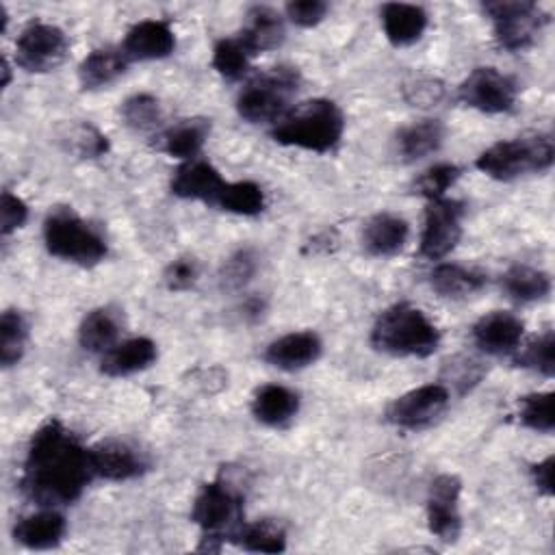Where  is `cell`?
Segmentation results:
<instances>
[{
  "mask_svg": "<svg viewBox=\"0 0 555 555\" xmlns=\"http://www.w3.org/2000/svg\"><path fill=\"white\" fill-rule=\"evenodd\" d=\"M65 531L67 522L63 514L54 507H41L39 512L17 520V525L13 527V538L26 548L46 551L59 546L65 538Z\"/></svg>",
  "mask_w": 555,
  "mask_h": 555,
  "instance_id": "obj_19",
  "label": "cell"
},
{
  "mask_svg": "<svg viewBox=\"0 0 555 555\" xmlns=\"http://www.w3.org/2000/svg\"><path fill=\"white\" fill-rule=\"evenodd\" d=\"M256 256L249 249H238L234 251L221 267V282L228 288H241L251 280L256 273Z\"/></svg>",
  "mask_w": 555,
  "mask_h": 555,
  "instance_id": "obj_40",
  "label": "cell"
},
{
  "mask_svg": "<svg viewBox=\"0 0 555 555\" xmlns=\"http://www.w3.org/2000/svg\"><path fill=\"white\" fill-rule=\"evenodd\" d=\"M121 119L137 132H147L160 126L163 108L160 102L150 93H134L121 104Z\"/></svg>",
  "mask_w": 555,
  "mask_h": 555,
  "instance_id": "obj_35",
  "label": "cell"
},
{
  "mask_svg": "<svg viewBox=\"0 0 555 555\" xmlns=\"http://www.w3.org/2000/svg\"><path fill=\"white\" fill-rule=\"evenodd\" d=\"M67 143L80 158H100L108 152V139L91 124H76L67 130Z\"/></svg>",
  "mask_w": 555,
  "mask_h": 555,
  "instance_id": "obj_39",
  "label": "cell"
},
{
  "mask_svg": "<svg viewBox=\"0 0 555 555\" xmlns=\"http://www.w3.org/2000/svg\"><path fill=\"white\" fill-rule=\"evenodd\" d=\"M215 206H219L225 212L243 215V217H256L264 210V193L260 184L251 180H238V182H225L221 193L215 199Z\"/></svg>",
  "mask_w": 555,
  "mask_h": 555,
  "instance_id": "obj_31",
  "label": "cell"
},
{
  "mask_svg": "<svg viewBox=\"0 0 555 555\" xmlns=\"http://www.w3.org/2000/svg\"><path fill=\"white\" fill-rule=\"evenodd\" d=\"M93 477L89 449L59 418H50L28 442L20 490L39 507H59L80 499Z\"/></svg>",
  "mask_w": 555,
  "mask_h": 555,
  "instance_id": "obj_1",
  "label": "cell"
},
{
  "mask_svg": "<svg viewBox=\"0 0 555 555\" xmlns=\"http://www.w3.org/2000/svg\"><path fill=\"white\" fill-rule=\"evenodd\" d=\"M501 286L509 299L518 304H531L548 297L551 278L540 269H533L527 264H514L503 273Z\"/></svg>",
  "mask_w": 555,
  "mask_h": 555,
  "instance_id": "obj_30",
  "label": "cell"
},
{
  "mask_svg": "<svg viewBox=\"0 0 555 555\" xmlns=\"http://www.w3.org/2000/svg\"><path fill=\"white\" fill-rule=\"evenodd\" d=\"M299 412V397L286 386L267 384L251 399V414L267 427H284Z\"/></svg>",
  "mask_w": 555,
  "mask_h": 555,
  "instance_id": "obj_23",
  "label": "cell"
},
{
  "mask_svg": "<svg viewBox=\"0 0 555 555\" xmlns=\"http://www.w3.org/2000/svg\"><path fill=\"white\" fill-rule=\"evenodd\" d=\"M243 516V496L228 481L215 479L199 488L193 507L191 520L204 531V542L199 551H219L221 542L236 538Z\"/></svg>",
  "mask_w": 555,
  "mask_h": 555,
  "instance_id": "obj_6",
  "label": "cell"
},
{
  "mask_svg": "<svg viewBox=\"0 0 555 555\" xmlns=\"http://www.w3.org/2000/svg\"><path fill=\"white\" fill-rule=\"evenodd\" d=\"M284 35H286L284 22L275 9L254 7L247 13V24L238 33V39L245 43V48L254 56L282 46Z\"/></svg>",
  "mask_w": 555,
  "mask_h": 555,
  "instance_id": "obj_24",
  "label": "cell"
},
{
  "mask_svg": "<svg viewBox=\"0 0 555 555\" xmlns=\"http://www.w3.org/2000/svg\"><path fill=\"white\" fill-rule=\"evenodd\" d=\"M119 336V319L111 308H95L78 325V343L85 351L106 353L113 345H117Z\"/></svg>",
  "mask_w": 555,
  "mask_h": 555,
  "instance_id": "obj_28",
  "label": "cell"
},
{
  "mask_svg": "<svg viewBox=\"0 0 555 555\" xmlns=\"http://www.w3.org/2000/svg\"><path fill=\"white\" fill-rule=\"evenodd\" d=\"M238 544L251 553H280L286 548V533L273 520L243 525L236 533Z\"/></svg>",
  "mask_w": 555,
  "mask_h": 555,
  "instance_id": "obj_33",
  "label": "cell"
},
{
  "mask_svg": "<svg viewBox=\"0 0 555 555\" xmlns=\"http://www.w3.org/2000/svg\"><path fill=\"white\" fill-rule=\"evenodd\" d=\"M345 132V115L340 106L327 98L308 100L284 117L271 130L275 143L301 147L308 152H332Z\"/></svg>",
  "mask_w": 555,
  "mask_h": 555,
  "instance_id": "obj_3",
  "label": "cell"
},
{
  "mask_svg": "<svg viewBox=\"0 0 555 555\" xmlns=\"http://www.w3.org/2000/svg\"><path fill=\"white\" fill-rule=\"evenodd\" d=\"M9 82H11V65L7 56H2V87H9Z\"/></svg>",
  "mask_w": 555,
  "mask_h": 555,
  "instance_id": "obj_46",
  "label": "cell"
},
{
  "mask_svg": "<svg viewBox=\"0 0 555 555\" xmlns=\"http://www.w3.org/2000/svg\"><path fill=\"white\" fill-rule=\"evenodd\" d=\"M444 141V126L440 119H418L397 132V152L403 160L414 163L434 152Z\"/></svg>",
  "mask_w": 555,
  "mask_h": 555,
  "instance_id": "obj_25",
  "label": "cell"
},
{
  "mask_svg": "<svg viewBox=\"0 0 555 555\" xmlns=\"http://www.w3.org/2000/svg\"><path fill=\"white\" fill-rule=\"evenodd\" d=\"M371 345L395 358H427L440 345V330L421 308L401 301L375 319Z\"/></svg>",
  "mask_w": 555,
  "mask_h": 555,
  "instance_id": "obj_2",
  "label": "cell"
},
{
  "mask_svg": "<svg viewBox=\"0 0 555 555\" xmlns=\"http://www.w3.org/2000/svg\"><path fill=\"white\" fill-rule=\"evenodd\" d=\"M199 267L193 258H176L165 269V284L169 291H186L197 282Z\"/></svg>",
  "mask_w": 555,
  "mask_h": 555,
  "instance_id": "obj_43",
  "label": "cell"
},
{
  "mask_svg": "<svg viewBox=\"0 0 555 555\" xmlns=\"http://www.w3.org/2000/svg\"><path fill=\"white\" fill-rule=\"evenodd\" d=\"M379 17L386 39L397 48L416 43L423 37L429 22L423 7L408 2H386L379 11Z\"/></svg>",
  "mask_w": 555,
  "mask_h": 555,
  "instance_id": "obj_22",
  "label": "cell"
},
{
  "mask_svg": "<svg viewBox=\"0 0 555 555\" xmlns=\"http://www.w3.org/2000/svg\"><path fill=\"white\" fill-rule=\"evenodd\" d=\"M249 50L238 37L219 39L212 48V67L225 80H238L249 67Z\"/></svg>",
  "mask_w": 555,
  "mask_h": 555,
  "instance_id": "obj_34",
  "label": "cell"
},
{
  "mask_svg": "<svg viewBox=\"0 0 555 555\" xmlns=\"http://www.w3.org/2000/svg\"><path fill=\"white\" fill-rule=\"evenodd\" d=\"M323 343L317 332H291L273 343L264 351V360L282 371H299L314 364L321 358Z\"/></svg>",
  "mask_w": 555,
  "mask_h": 555,
  "instance_id": "obj_18",
  "label": "cell"
},
{
  "mask_svg": "<svg viewBox=\"0 0 555 555\" xmlns=\"http://www.w3.org/2000/svg\"><path fill=\"white\" fill-rule=\"evenodd\" d=\"M460 173H462V169L453 163H436L416 178V182H414L416 193L427 197V202L440 199L455 184Z\"/></svg>",
  "mask_w": 555,
  "mask_h": 555,
  "instance_id": "obj_38",
  "label": "cell"
},
{
  "mask_svg": "<svg viewBox=\"0 0 555 555\" xmlns=\"http://www.w3.org/2000/svg\"><path fill=\"white\" fill-rule=\"evenodd\" d=\"M518 366L535 371L544 377H553L555 373V334L553 330H546L538 336H533L522 351L514 360Z\"/></svg>",
  "mask_w": 555,
  "mask_h": 555,
  "instance_id": "obj_36",
  "label": "cell"
},
{
  "mask_svg": "<svg viewBox=\"0 0 555 555\" xmlns=\"http://www.w3.org/2000/svg\"><path fill=\"white\" fill-rule=\"evenodd\" d=\"M460 494L462 481L457 475L442 473L438 475L427 494V529L442 542H455L462 533V514H460Z\"/></svg>",
  "mask_w": 555,
  "mask_h": 555,
  "instance_id": "obj_13",
  "label": "cell"
},
{
  "mask_svg": "<svg viewBox=\"0 0 555 555\" xmlns=\"http://www.w3.org/2000/svg\"><path fill=\"white\" fill-rule=\"evenodd\" d=\"M449 405V390L442 384H425L412 388L386 408V421L399 429L418 431L434 425Z\"/></svg>",
  "mask_w": 555,
  "mask_h": 555,
  "instance_id": "obj_11",
  "label": "cell"
},
{
  "mask_svg": "<svg viewBox=\"0 0 555 555\" xmlns=\"http://www.w3.org/2000/svg\"><path fill=\"white\" fill-rule=\"evenodd\" d=\"M28 219V206L26 202L11 193V191H4L2 193V199H0V232L2 236H9L11 232L20 230Z\"/></svg>",
  "mask_w": 555,
  "mask_h": 555,
  "instance_id": "obj_41",
  "label": "cell"
},
{
  "mask_svg": "<svg viewBox=\"0 0 555 555\" xmlns=\"http://www.w3.org/2000/svg\"><path fill=\"white\" fill-rule=\"evenodd\" d=\"M208 132L210 124L206 119H182L160 134V150L173 158H197Z\"/></svg>",
  "mask_w": 555,
  "mask_h": 555,
  "instance_id": "obj_29",
  "label": "cell"
},
{
  "mask_svg": "<svg viewBox=\"0 0 555 555\" xmlns=\"http://www.w3.org/2000/svg\"><path fill=\"white\" fill-rule=\"evenodd\" d=\"M128 67L121 48H98L89 52L78 65V80L82 89H100L117 80Z\"/></svg>",
  "mask_w": 555,
  "mask_h": 555,
  "instance_id": "obj_26",
  "label": "cell"
},
{
  "mask_svg": "<svg viewBox=\"0 0 555 555\" xmlns=\"http://www.w3.org/2000/svg\"><path fill=\"white\" fill-rule=\"evenodd\" d=\"M330 7L323 0H295L286 4V15L301 28H312L327 15Z\"/></svg>",
  "mask_w": 555,
  "mask_h": 555,
  "instance_id": "obj_42",
  "label": "cell"
},
{
  "mask_svg": "<svg viewBox=\"0 0 555 555\" xmlns=\"http://www.w3.org/2000/svg\"><path fill=\"white\" fill-rule=\"evenodd\" d=\"M555 158V141L548 132L529 137H516L496 141L486 147L477 158L475 167L488 178L509 182L527 173L548 171Z\"/></svg>",
  "mask_w": 555,
  "mask_h": 555,
  "instance_id": "obj_4",
  "label": "cell"
},
{
  "mask_svg": "<svg viewBox=\"0 0 555 555\" xmlns=\"http://www.w3.org/2000/svg\"><path fill=\"white\" fill-rule=\"evenodd\" d=\"M553 466H555V457L546 455L542 462L531 466V481L535 486V490L542 496H553L555 494V486H553Z\"/></svg>",
  "mask_w": 555,
  "mask_h": 555,
  "instance_id": "obj_45",
  "label": "cell"
},
{
  "mask_svg": "<svg viewBox=\"0 0 555 555\" xmlns=\"http://www.w3.org/2000/svg\"><path fill=\"white\" fill-rule=\"evenodd\" d=\"M429 284L440 297L464 299L486 286V275L455 262H442L429 273Z\"/></svg>",
  "mask_w": 555,
  "mask_h": 555,
  "instance_id": "obj_27",
  "label": "cell"
},
{
  "mask_svg": "<svg viewBox=\"0 0 555 555\" xmlns=\"http://www.w3.org/2000/svg\"><path fill=\"white\" fill-rule=\"evenodd\" d=\"M457 98L462 104L499 115L514 108L518 98V85L512 76L499 72L496 67H475L460 85Z\"/></svg>",
  "mask_w": 555,
  "mask_h": 555,
  "instance_id": "obj_10",
  "label": "cell"
},
{
  "mask_svg": "<svg viewBox=\"0 0 555 555\" xmlns=\"http://www.w3.org/2000/svg\"><path fill=\"white\" fill-rule=\"evenodd\" d=\"M69 52L67 35L48 22H30L22 28L15 41V63L30 74L56 69Z\"/></svg>",
  "mask_w": 555,
  "mask_h": 555,
  "instance_id": "obj_9",
  "label": "cell"
},
{
  "mask_svg": "<svg viewBox=\"0 0 555 555\" xmlns=\"http://www.w3.org/2000/svg\"><path fill=\"white\" fill-rule=\"evenodd\" d=\"M464 204L457 199L440 197L429 199L423 219V232L418 241L421 256L429 260H440L455 249L462 236Z\"/></svg>",
  "mask_w": 555,
  "mask_h": 555,
  "instance_id": "obj_12",
  "label": "cell"
},
{
  "mask_svg": "<svg viewBox=\"0 0 555 555\" xmlns=\"http://www.w3.org/2000/svg\"><path fill=\"white\" fill-rule=\"evenodd\" d=\"M408 236V221L392 212H377L362 228V245L371 256L377 258L397 256L405 247Z\"/></svg>",
  "mask_w": 555,
  "mask_h": 555,
  "instance_id": "obj_20",
  "label": "cell"
},
{
  "mask_svg": "<svg viewBox=\"0 0 555 555\" xmlns=\"http://www.w3.org/2000/svg\"><path fill=\"white\" fill-rule=\"evenodd\" d=\"M299 82L301 78L295 67H273L256 76L241 89L236 98V111L249 124L278 121L286 115V108L291 104V98L297 93Z\"/></svg>",
  "mask_w": 555,
  "mask_h": 555,
  "instance_id": "obj_7",
  "label": "cell"
},
{
  "mask_svg": "<svg viewBox=\"0 0 555 555\" xmlns=\"http://www.w3.org/2000/svg\"><path fill=\"white\" fill-rule=\"evenodd\" d=\"M158 358L156 343L145 336H134L113 345L100 362V371L108 377H126L152 366Z\"/></svg>",
  "mask_w": 555,
  "mask_h": 555,
  "instance_id": "obj_21",
  "label": "cell"
},
{
  "mask_svg": "<svg viewBox=\"0 0 555 555\" xmlns=\"http://www.w3.org/2000/svg\"><path fill=\"white\" fill-rule=\"evenodd\" d=\"M225 186V180L221 178L219 169L202 158L184 160L173 178H171V193L180 199H199L206 204H215L217 195Z\"/></svg>",
  "mask_w": 555,
  "mask_h": 555,
  "instance_id": "obj_17",
  "label": "cell"
},
{
  "mask_svg": "<svg viewBox=\"0 0 555 555\" xmlns=\"http://www.w3.org/2000/svg\"><path fill=\"white\" fill-rule=\"evenodd\" d=\"M518 421L538 434H553V392H531L518 403Z\"/></svg>",
  "mask_w": 555,
  "mask_h": 555,
  "instance_id": "obj_37",
  "label": "cell"
},
{
  "mask_svg": "<svg viewBox=\"0 0 555 555\" xmlns=\"http://www.w3.org/2000/svg\"><path fill=\"white\" fill-rule=\"evenodd\" d=\"M28 340V323L20 310H4L0 317V362L4 369L17 364Z\"/></svg>",
  "mask_w": 555,
  "mask_h": 555,
  "instance_id": "obj_32",
  "label": "cell"
},
{
  "mask_svg": "<svg viewBox=\"0 0 555 555\" xmlns=\"http://www.w3.org/2000/svg\"><path fill=\"white\" fill-rule=\"evenodd\" d=\"M525 334L522 321L505 310H492L473 325L475 345L490 356H505L518 349Z\"/></svg>",
  "mask_w": 555,
  "mask_h": 555,
  "instance_id": "obj_16",
  "label": "cell"
},
{
  "mask_svg": "<svg viewBox=\"0 0 555 555\" xmlns=\"http://www.w3.org/2000/svg\"><path fill=\"white\" fill-rule=\"evenodd\" d=\"M43 243L52 256L78 267H93L102 262L108 251L102 234L67 206L48 212L43 221Z\"/></svg>",
  "mask_w": 555,
  "mask_h": 555,
  "instance_id": "obj_5",
  "label": "cell"
},
{
  "mask_svg": "<svg viewBox=\"0 0 555 555\" xmlns=\"http://www.w3.org/2000/svg\"><path fill=\"white\" fill-rule=\"evenodd\" d=\"M442 85L431 78H416L412 85H405V98L416 106L436 104L442 98Z\"/></svg>",
  "mask_w": 555,
  "mask_h": 555,
  "instance_id": "obj_44",
  "label": "cell"
},
{
  "mask_svg": "<svg viewBox=\"0 0 555 555\" xmlns=\"http://www.w3.org/2000/svg\"><path fill=\"white\" fill-rule=\"evenodd\" d=\"M176 50V35L165 20H141L124 37L121 52L128 61H156Z\"/></svg>",
  "mask_w": 555,
  "mask_h": 555,
  "instance_id": "obj_15",
  "label": "cell"
},
{
  "mask_svg": "<svg viewBox=\"0 0 555 555\" xmlns=\"http://www.w3.org/2000/svg\"><path fill=\"white\" fill-rule=\"evenodd\" d=\"M481 9L492 22L496 43L509 52L533 46L548 22L542 7L531 0H490Z\"/></svg>",
  "mask_w": 555,
  "mask_h": 555,
  "instance_id": "obj_8",
  "label": "cell"
},
{
  "mask_svg": "<svg viewBox=\"0 0 555 555\" xmlns=\"http://www.w3.org/2000/svg\"><path fill=\"white\" fill-rule=\"evenodd\" d=\"M89 455L93 475L106 481H128L141 477L150 468L147 457L139 449L121 440L98 442L89 449Z\"/></svg>",
  "mask_w": 555,
  "mask_h": 555,
  "instance_id": "obj_14",
  "label": "cell"
}]
</instances>
